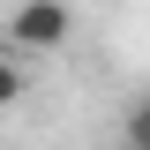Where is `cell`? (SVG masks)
<instances>
[{"label":"cell","mask_w":150,"mask_h":150,"mask_svg":"<svg viewBox=\"0 0 150 150\" xmlns=\"http://www.w3.org/2000/svg\"><path fill=\"white\" fill-rule=\"evenodd\" d=\"M68 38H75L68 0H15V15H8V45L15 53H60Z\"/></svg>","instance_id":"6da1fadb"},{"label":"cell","mask_w":150,"mask_h":150,"mask_svg":"<svg viewBox=\"0 0 150 150\" xmlns=\"http://www.w3.org/2000/svg\"><path fill=\"white\" fill-rule=\"evenodd\" d=\"M120 150H150V90L120 112Z\"/></svg>","instance_id":"7a4b0ae2"},{"label":"cell","mask_w":150,"mask_h":150,"mask_svg":"<svg viewBox=\"0 0 150 150\" xmlns=\"http://www.w3.org/2000/svg\"><path fill=\"white\" fill-rule=\"evenodd\" d=\"M23 60H30V53L8 45V60H0V105H15V98H23Z\"/></svg>","instance_id":"3957f363"}]
</instances>
